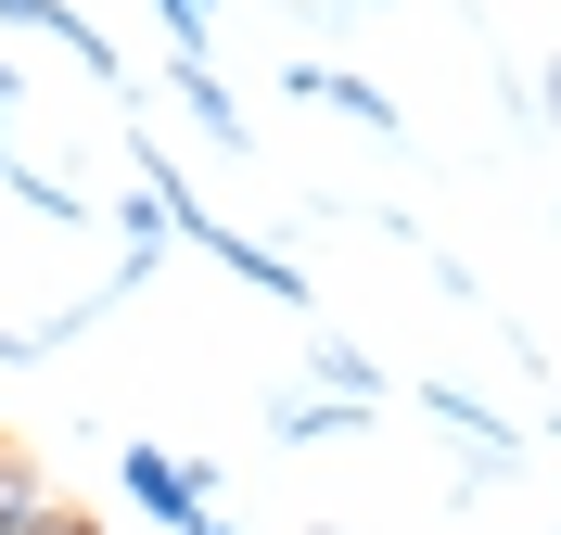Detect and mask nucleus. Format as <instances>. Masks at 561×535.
Listing matches in <instances>:
<instances>
[{
  "mask_svg": "<svg viewBox=\"0 0 561 535\" xmlns=\"http://www.w3.org/2000/svg\"><path fill=\"white\" fill-rule=\"evenodd\" d=\"M115 485H128L140 523H167V535L217 510V472H205V460H179V446H128V460H115Z\"/></svg>",
  "mask_w": 561,
  "mask_h": 535,
  "instance_id": "nucleus-1",
  "label": "nucleus"
},
{
  "mask_svg": "<svg viewBox=\"0 0 561 535\" xmlns=\"http://www.w3.org/2000/svg\"><path fill=\"white\" fill-rule=\"evenodd\" d=\"M0 26H26V38H65V51H77L90 77H115V38L90 26V13H77V0H0ZM115 90H128V77H115Z\"/></svg>",
  "mask_w": 561,
  "mask_h": 535,
  "instance_id": "nucleus-2",
  "label": "nucleus"
},
{
  "mask_svg": "<svg viewBox=\"0 0 561 535\" xmlns=\"http://www.w3.org/2000/svg\"><path fill=\"white\" fill-rule=\"evenodd\" d=\"M294 103H307V115H345V128H396V103L370 90V77H345V65H294Z\"/></svg>",
  "mask_w": 561,
  "mask_h": 535,
  "instance_id": "nucleus-3",
  "label": "nucleus"
},
{
  "mask_svg": "<svg viewBox=\"0 0 561 535\" xmlns=\"http://www.w3.org/2000/svg\"><path fill=\"white\" fill-rule=\"evenodd\" d=\"M357 421H370V395H280L268 408L280 446H319V433H357Z\"/></svg>",
  "mask_w": 561,
  "mask_h": 535,
  "instance_id": "nucleus-4",
  "label": "nucleus"
},
{
  "mask_svg": "<svg viewBox=\"0 0 561 535\" xmlns=\"http://www.w3.org/2000/svg\"><path fill=\"white\" fill-rule=\"evenodd\" d=\"M179 103H192V128H205L217 153H243V103L217 90V65H179Z\"/></svg>",
  "mask_w": 561,
  "mask_h": 535,
  "instance_id": "nucleus-5",
  "label": "nucleus"
},
{
  "mask_svg": "<svg viewBox=\"0 0 561 535\" xmlns=\"http://www.w3.org/2000/svg\"><path fill=\"white\" fill-rule=\"evenodd\" d=\"M26 510H38V460L0 433V535H26Z\"/></svg>",
  "mask_w": 561,
  "mask_h": 535,
  "instance_id": "nucleus-6",
  "label": "nucleus"
},
{
  "mask_svg": "<svg viewBox=\"0 0 561 535\" xmlns=\"http://www.w3.org/2000/svg\"><path fill=\"white\" fill-rule=\"evenodd\" d=\"M26 535H103V510H90V498H51V485H38V510H26Z\"/></svg>",
  "mask_w": 561,
  "mask_h": 535,
  "instance_id": "nucleus-7",
  "label": "nucleus"
},
{
  "mask_svg": "<svg viewBox=\"0 0 561 535\" xmlns=\"http://www.w3.org/2000/svg\"><path fill=\"white\" fill-rule=\"evenodd\" d=\"M153 26L179 38V65H205V38H217V26H205V0H153Z\"/></svg>",
  "mask_w": 561,
  "mask_h": 535,
  "instance_id": "nucleus-8",
  "label": "nucleus"
},
{
  "mask_svg": "<svg viewBox=\"0 0 561 535\" xmlns=\"http://www.w3.org/2000/svg\"><path fill=\"white\" fill-rule=\"evenodd\" d=\"M13 90H26V77H13V65H0V166H13Z\"/></svg>",
  "mask_w": 561,
  "mask_h": 535,
  "instance_id": "nucleus-9",
  "label": "nucleus"
},
{
  "mask_svg": "<svg viewBox=\"0 0 561 535\" xmlns=\"http://www.w3.org/2000/svg\"><path fill=\"white\" fill-rule=\"evenodd\" d=\"M179 535H230V523H217V510H205V523H179Z\"/></svg>",
  "mask_w": 561,
  "mask_h": 535,
  "instance_id": "nucleus-10",
  "label": "nucleus"
}]
</instances>
